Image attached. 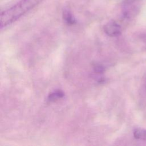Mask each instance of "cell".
Returning a JSON list of instances; mask_svg holds the SVG:
<instances>
[{
  "label": "cell",
  "instance_id": "obj_2",
  "mask_svg": "<svg viewBox=\"0 0 146 146\" xmlns=\"http://www.w3.org/2000/svg\"><path fill=\"white\" fill-rule=\"evenodd\" d=\"M105 33L111 37L117 36L121 34V28L115 21H110L104 26Z\"/></svg>",
  "mask_w": 146,
  "mask_h": 146
},
{
  "label": "cell",
  "instance_id": "obj_5",
  "mask_svg": "<svg viewBox=\"0 0 146 146\" xmlns=\"http://www.w3.org/2000/svg\"><path fill=\"white\" fill-rule=\"evenodd\" d=\"M64 95V92L61 90H56L51 93L48 96V100L50 102L59 99L63 98Z\"/></svg>",
  "mask_w": 146,
  "mask_h": 146
},
{
  "label": "cell",
  "instance_id": "obj_4",
  "mask_svg": "<svg viewBox=\"0 0 146 146\" xmlns=\"http://www.w3.org/2000/svg\"><path fill=\"white\" fill-rule=\"evenodd\" d=\"M133 136L137 140L146 141V129L142 128H137L135 129Z\"/></svg>",
  "mask_w": 146,
  "mask_h": 146
},
{
  "label": "cell",
  "instance_id": "obj_1",
  "mask_svg": "<svg viewBox=\"0 0 146 146\" xmlns=\"http://www.w3.org/2000/svg\"><path fill=\"white\" fill-rule=\"evenodd\" d=\"M43 0H21L1 13V28L15 22L25 14L40 4Z\"/></svg>",
  "mask_w": 146,
  "mask_h": 146
},
{
  "label": "cell",
  "instance_id": "obj_7",
  "mask_svg": "<svg viewBox=\"0 0 146 146\" xmlns=\"http://www.w3.org/2000/svg\"><path fill=\"white\" fill-rule=\"evenodd\" d=\"M95 70L96 72H98V73H102L104 71V68L102 66H100V65H98V66H96L95 67Z\"/></svg>",
  "mask_w": 146,
  "mask_h": 146
},
{
  "label": "cell",
  "instance_id": "obj_3",
  "mask_svg": "<svg viewBox=\"0 0 146 146\" xmlns=\"http://www.w3.org/2000/svg\"><path fill=\"white\" fill-rule=\"evenodd\" d=\"M63 18L65 22L68 25H72L75 23V19L71 12L68 9L64 10L63 12Z\"/></svg>",
  "mask_w": 146,
  "mask_h": 146
},
{
  "label": "cell",
  "instance_id": "obj_6",
  "mask_svg": "<svg viewBox=\"0 0 146 146\" xmlns=\"http://www.w3.org/2000/svg\"><path fill=\"white\" fill-rule=\"evenodd\" d=\"M137 1V0H124L123 5L125 9H127L128 7H129V6H131L132 4H133Z\"/></svg>",
  "mask_w": 146,
  "mask_h": 146
}]
</instances>
